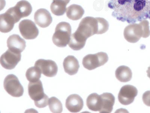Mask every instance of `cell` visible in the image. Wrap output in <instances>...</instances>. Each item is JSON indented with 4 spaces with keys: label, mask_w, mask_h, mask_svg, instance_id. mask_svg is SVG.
Returning <instances> with one entry per match:
<instances>
[{
    "label": "cell",
    "mask_w": 150,
    "mask_h": 113,
    "mask_svg": "<svg viewBox=\"0 0 150 113\" xmlns=\"http://www.w3.org/2000/svg\"><path fill=\"white\" fill-rule=\"evenodd\" d=\"M108 7L118 21L134 24L150 19V0H109Z\"/></svg>",
    "instance_id": "6da1fadb"
},
{
    "label": "cell",
    "mask_w": 150,
    "mask_h": 113,
    "mask_svg": "<svg viewBox=\"0 0 150 113\" xmlns=\"http://www.w3.org/2000/svg\"><path fill=\"white\" fill-rule=\"evenodd\" d=\"M124 35L126 40L131 43L137 42L142 37L148 38L150 35L149 22L144 20L139 24H130L125 28Z\"/></svg>",
    "instance_id": "7a4b0ae2"
},
{
    "label": "cell",
    "mask_w": 150,
    "mask_h": 113,
    "mask_svg": "<svg viewBox=\"0 0 150 113\" xmlns=\"http://www.w3.org/2000/svg\"><path fill=\"white\" fill-rule=\"evenodd\" d=\"M28 91L29 96L34 101L36 107L40 108H44L49 104V97L44 92L41 80L29 82Z\"/></svg>",
    "instance_id": "3957f363"
},
{
    "label": "cell",
    "mask_w": 150,
    "mask_h": 113,
    "mask_svg": "<svg viewBox=\"0 0 150 113\" xmlns=\"http://www.w3.org/2000/svg\"><path fill=\"white\" fill-rule=\"evenodd\" d=\"M71 27L68 22L62 21L56 26L52 37L53 44L59 47H65L70 41Z\"/></svg>",
    "instance_id": "277c9868"
},
{
    "label": "cell",
    "mask_w": 150,
    "mask_h": 113,
    "mask_svg": "<svg viewBox=\"0 0 150 113\" xmlns=\"http://www.w3.org/2000/svg\"><path fill=\"white\" fill-rule=\"evenodd\" d=\"M76 31L86 39L94 35L100 34L97 19L92 17H84L80 21Z\"/></svg>",
    "instance_id": "5b68a950"
},
{
    "label": "cell",
    "mask_w": 150,
    "mask_h": 113,
    "mask_svg": "<svg viewBox=\"0 0 150 113\" xmlns=\"http://www.w3.org/2000/svg\"><path fill=\"white\" fill-rule=\"evenodd\" d=\"M108 56L107 53L99 52L86 56L83 59L82 64L84 68L91 71L104 65L108 62Z\"/></svg>",
    "instance_id": "8992f818"
},
{
    "label": "cell",
    "mask_w": 150,
    "mask_h": 113,
    "mask_svg": "<svg viewBox=\"0 0 150 113\" xmlns=\"http://www.w3.org/2000/svg\"><path fill=\"white\" fill-rule=\"evenodd\" d=\"M4 87L6 92L12 97H20L23 95V87L15 75H8L4 81Z\"/></svg>",
    "instance_id": "52a82bcc"
},
{
    "label": "cell",
    "mask_w": 150,
    "mask_h": 113,
    "mask_svg": "<svg viewBox=\"0 0 150 113\" xmlns=\"http://www.w3.org/2000/svg\"><path fill=\"white\" fill-rule=\"evenodd\" d=\"M21 53L8 49L1 56V65L6 69H14L21 60Z\"/></svg>",
    "instance_id": "ba28073f"
},
{
    "label": "cell",
    "mask_w": 150,
    "mask_h": 113,
    "mask_svg": "<svg viewBox=\"0 0 150 113\" xmlns=\"http://www.w3.org/2000/svg\"><path fill=\"white\" fill-rule=\"evenodd\" d=\"M19 29L21 35L27 40L34 39L38 36L39 30L31 20H22L19 24Z\"/></svg>",
    "instance_id": "9c48e42d"
},
{
    "label": "cell",
    "mask_w": 150,
    "mask_h": 113,
    "mask_svg": "<svg viewBox=\"0 0 150 113\" xmlns=\"http://www.w3.org/2000/svg\"><path fill=\"white\" fill-rule=\"evenodd\" d=\"M138 91L136 87L127 84L121 87L118 95L119 102L125 106L132 103L137 96Z\"/></svg>",
    "instance_id": "30bf717a"
},
{
    "label": "cell",
    "mask_w": 150,
    "mask_h": 113,
    "mask_svg": "<svg viewBox=\"0 0 150 113\" xmlns=\"http://www.w3.org/2000/svg\"><path fill=\"white\" fill-rule=\"evenodd\" d=\"M35 66L40 69L41 73L47 77H54L58 72L57 64L52 60L39 59L35 62Z\"/></svg>",
    "instance_id": "8fae6325"
},
{
    "label": "cell",
    "mask_w": 150,
    "mask_h": 113,
    "mask_svg": "<svg viewBox=\"0 0 150 113\" xmlns=\"http://www.w3.org/2000/svg\"><path fill=\"white\" fill-rule=\"evenodd\" d=\"M65 105L66 108L71 112H79L83 107V101L81 97L77 94H72L67 98Z\"/></svg>",
    "instance_id": "7c38bea8"
},
{
    "label": "cell",
    "mask_w": 150,
    "mask_h": 113,
    "mask_svg": "<svg viewBox=\"0 0 150 113\" xmlns=\"http://www.w3.org/2000/svg\"><path fill=\"white\" fill-rule=\"evenodd\" d=\"M34 20L35 23L40 27H47L51 24L53 19L50 12L46 9H38L35 13Z\"/></svg>",
    "instance_id": "4fadbf2b"
},
{
    "label": "cell",
    "mask_w": 150,
    "mask_h": 113,
    "mask_svg": "<svg viewBox=\"0 0 150 113\" xmlns=\"http://www.w3.org/2000/svg\"><path fill=\"white\" fill-rule=\"evenodd\" d=\"M15 14L20 20L23 17L29 16L33 11L30 4L25 0H21L13 7Z\"/></svg>",
    "instance_id": "5bb4252c"
},
{
    "label": "cell",
    "mask_w": 150,
    "mask_h": 113,
    "mask_svg": "<svg viewBox=\"0 0 150 113\" xmlns=\"http://www.w3.org/2000/svg\"><path fill=\"white\" fill-rule=\"evenodd\" d=\"M0 17V31L2 33L10 32L14 28V24L17 23L15 19L8 11L5 13L1 14Z\"/></svg>",
    "instance_id": "9a60e30c"
},
{
    "label": "cell",
    "mask_w": 150,
    "mask_h": 113,
    "mask_svg": "<svg viewBox=\"0 0 150 113\" xmlns=\"http://www.w3.org/2000/svg\"><path fill=\"white\" fill-rule=\"evenodd\" d=\"M7 45L8 49L21 53L26 48V42L18 35L14 34L8 37Z\"/></svg>",
    "instance_id": "2e32d148"
},
{
    "label": "cell",
    "mask_w": 150,
    "mask_h": 113,
    "mask_svg": "<svg viewBox=\"0 0 150 113\" xmlns=\"http://www.w3.org/2000/svg\"><path fill=\"white\" fill-rule=\"evenodd\" d=\"M63 67L66 73L70 75L76 74L80 68L77 59L73 56H68L64 59Z\"/></svg>",
    "instance_id": "e0dca14e"
},
{
    "label": "cell",
    "mask_w": 150,
    "mask_h": 113,
    "mask_svg": "<svg viewBox=\"0 0 150 113\" xmlns=\"http://www.w3.org/2000/svg\"><path fill=\"white\" fill-rule=\"evenodd\" d=\"M102 98V107L100 113H110L113 110L115 99L110 93H104L101 95Z\"/></svg>",
    "instance_id": "ac0fdd59"
},
{
    "label": "cell",
    "mask_w": 150,
    "mask_h": 113,
    "mask_svg": "<svg viewBox=\"0 0 150 113\" xmlns=\"http://www.w3.org/2000/svg\"><path fill=\"white\" fill-rule=\"evenodd\" d=\"M86 105L88 109L91 111L100 112L102 107L101 95H99L96 93L89 95L87 99Z\"/></svg>",
    "instance_id": "d6986e66"
},
{
    "label": "cell",
    "mask_w": 150,
    "mask_h": 113,
    "mask_svg": "<svg viewBox=\"0 0 150 113\" xmlns=\"http://www.w3.org/2000/svg\"><path fill=\"white\" fill-rule=\"evenodd\" d=\"M86 40L87 39L76 31L71 35L68 45L74 50H80L85 46Z\"/></svg>",
    "instance_id": "ffe728a7"
},
{
    "label": "cell",
    "mask_w": 150,
    "mask_h": 113,
    "mask_svg": "<svg viewBox=\"0 0 150 113\" xmlns=\"http://www.w3.org/2000/svg\"><path fill=\"white\" fill-rule=\"evenodd\" d=\"M116 79L121 82L126 83L130 81L132 78V71L129 67L126 66L119 67L115 71Z\"/></svg>",
    "instance_id": "44dd1931"
},
{
    "label": "cell",
    "mask_w": 150,
    "mask_h": 113,
    "mask_svg": "<svg viewBox=\"0 0 150 113\" xmlns=\"http://www.w3.org/2000/svg\"><path fill=\"white\" fill-rule=\"evenodd\" d=\"M84 13V9L79 5L73 4L67 8V17L73 21L80 19L83 17Z\"/></svg>",
    "instance_id": "7402d4cb"
},
{
    "label": "cell",
    "mask_w": 150,
    "mask_h": 113,
    "mask_svg": "<svg viewBox=\"0 0 150 113\" xmlns=\"http://www.w3.org/2000/svg\"><path fill=\"white\" fill-rule=\"evenodd\" d=\"M68 4L64 0H53L50 6L51 11L55 15H63L66 11Z\"/></svg>",
    "instance_id": "603a6c76"
},
{
    "label": "cell",
    "mask_w": 150,
    "mask_h": 113,
    "mask_svg": "<svg viewBox=\"0 0 150 113\" xmlns=\"http://www.w3.org/2000/svg\"><path fill=\"white\" fill-rule=\"evenodd\" d=\"M41 72L37 67H30L27 70L26 76L29 82H35L40 80L41 77Z\"/></svg>",
    "instance_id": "cb8c5ba5"
},
{
    "label": "cell",
    "mask_w": 150,
    "mask_h": 113,
    "mask_svg": "<svg viewBox=\"0 0 150 113\" xmlns=\"http://www.w3.org/2000/svg\"><path fill=\"white\" fill-rule=\"evenodd\" d=\"M50 109L52 113H60L63 111V106L61 102L54 97L50 98L49 101Z\"/></svg>",
    "instance_id": "d4e9b609"
},
{
    "label": "cell",
    "mask_w": 150,
    "mask_h": 113,
    "mask_svg": "<svg viewBox=\"0 0 150 113\" xmlns=\"http://www.w3.org/2000/svg\"><path fill=\"white\" fill-rule=\"evenodd\" d=\"M142 99L146 106L150 107V91H146L143 94Z\"/></svg>",
    "instance_id": "484cf974"
},
{
    "label": "cell",
    "mask_w": 150,
    "mask_h": 113,
    "mask_svg": "<svg viewBox=\"0 0 150 113\" xmlns=\"http://www.w3.org/2000/svg\"><path fill=\"white\" fill-rule=\"evenodd\" d=\"M147 73V76L150 79V67H148V70L146 71Z\"/></svg>",
    "instance_id": "4316f807"
}]
</instances>
